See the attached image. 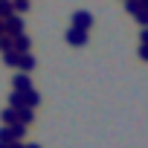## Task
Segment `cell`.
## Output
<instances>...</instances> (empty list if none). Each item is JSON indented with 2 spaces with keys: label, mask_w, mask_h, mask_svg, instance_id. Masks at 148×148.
<instances>
[{
  "label": "cell",
  "mask_w": 148,
  "mask_h": 148,
  "mask_svg": "<svg viewBox=\"0 0 148 148\" xmlns=\"http://www.w3.org/2000/svg\"><path fill=\"white\" fill-rule=\"evenodd\" d=\"M21 70H26V73H29V70H35V58H32L29 52H26V55H21Z\"/></svg>",
  "instance_id": "10"
},
{
  "label": "cell",
  "mask_w": 148,
  "mask_h": 148,
  "mask_svg": "<svg viewBox=\"0 0 148 148\" xmlns=\"http://www.w3.org/2000/svg\"><path fill=\"white\" fill-rule=\"evenodd\" d=\"M18 116H21V119H23V122H29V119H32V113H29V110H23V108H21V110H18Z\"/></svg>",
  "instance_id": "14"
},
{
  "label": "cell",
  "mask_w": 148,
  "mask_h": 148,
  "mask_svg": "<svg viewBox=\"0 0 148 148\" xmlns=\"http://www.w3.org/2000/svg\"><path fill=\"white\" fill-rule=\"evenodd\" d=\"M3 35H6V21L0 18V38H3Z\"/></svg>",
  "instance_id": "17"
},
{
  "label": "cell",
  "mask_w": 148,
  "mask_h": 148,
  "mask_svg": "<svg viewBox=\"0 0 148 148\" xmlns=\"http://www.w3.org/2000/svg\"><path fill=\"white\" fill-rule=\"evenodd\" d=\"M139 3H142V9H148V0H139Z\"/></svg>",
  "instance_id": "18"
},
{
  "label": "cell",
  "mask_w": 148,
  "mask_h": 148,
  "mask_svg": "<svg viewBox=\"0 0 148 148\" xmlns=\"http://www.w3.org/2000/svg\"><path fill=\"white\" fill-rule=\"evenodd\" d=\"M15 90H18V93H26V90H32V84H29V76H15Z\"/></svg>",
  "instance_id": "6"
},
{
  "label": "cell",
  "mask_w": 148,
  "mask_h": 148,
  "mask_svg": "<svg viewBox=\"0 0 148 148\" xmlns=\"http://www.w3.org/2000/svg\"><path fill=\"white\" fill-rule=\"evenodd\" d=\"M15 52H18V55H26V52H29V35H26V32L15 38Z\"/></svg>",
  "instance_id": "4"
},
{
  "label": "cell",
  "mask_w": 148,
  "mask_h": 148,
  "mask_svg": "<svg viewBox=\"0 0 148 148\" xmlns=\"http://www.w3.org/2000/svg\"><path fill=\"white\" fill-rule=\"evenodd\" d=\"M3 61L9 64V67H21V55L12 49V52H3Z\"/></svg>",
  "instance_id": "8"
},
{
  "label": "cell",
  "mask_w": 148,
  "mask_h": 148,
  "mask_svg": "<svg viewBox=\"0 0 148 148\" xmlns=\"http://www.w3.org/2000/svg\"><path fill=\"white\" fill-rule=\"evenodd\" d=\"M6 35H12V38L23 35V18H18V15L6 18Z\"/></svg>",
  "instance_id": "2"
},
{
  "label": "cell",
  "mask_w": 148,
  "mask_h": 148,
  "mask_svg": "<svg viewBox=\"0 0 148 148\" xmlns=\"http://www.w3.org/2000/svg\"><path fill=\"white\" fill-rule=\"evenodd\" d=\"M90 23H93L90 12H73V26L76 29H90Z\"/></svg>",
  "instance_id": "3"
},
{
  "label": "cell",
  "mask_w": 148,
  "mask_h": 148,
  "mask_svg": "<svg viewBox=\"0 0 148 148\" xmlns=\"http://www.w3.org/2000/svg\"><path fill=\"white\" fill-rule=\"evenodd\" d=\"M139 58H145V61H148V44H142V47H139Z\"/></svg>",
  "instance_id": "15"
},
{
  "label": "cell",
  "mask_w": 148,
  "mask_h": 148,
  "mask_svg": "<svg viewBox=\"0 0 148 148\" xmlns=\"http://www.w3.org/2000/svg\"><path fill=\"white\" fill-rule=\"evenodd\" d=\"M15 15V3H12V0H0V18H12Z\"/></svg>",
  "instance_id": "5"
},
{
  "label": "cell",
  "mask_w": 148,
  "mask_h": 148,
  "mask_svg": "<svg viewBox=\"0 0 148 148\" xmlns=\"http://www.w3.org/2000/svg\"><path fill=\"white\" fill-rule=\"evenodd\" d=\"M12 3H15V15H21V12L29 9V0H12Z\"/></svg>",
  "instance_id": "11"
},
{
  "label": "cell",
  "mask_w": 148,
  "mask_h": 148,
  "mask_svg": "<svg viewBox=\"0 0 148 148\" xmlns=\"http://www.w3.org/2000/svg\"><path fill=\"white\" fill-rule=\"evenodd\" d=\"M67 41L73 47H84L87 44V29H76V26H70L67 29Z\"/></svg>",
  "instance_id": "1"
},
{
  "label": "cell",
  "mask_w": 148,
  "mask_h": 148,
  "mask_svg": "<svg viewBox=\"0 0 148 148\" xmlns=\"http://www.w3.org/2000/svg\"><path fill=\"white\" fill-rule=\"evenodd\" d=\"M125 9H128V15L136 18V15L142 12V3H139V0H125Z\"/></svg>",
  "instance_id": "7"
},
{
  "label": "cell",
  "mask_w": 148,
  "mask_h": 148,
  "mask_svg": "<svg viewBox=\"0 0 148 148\" xmlns=\"http://www.w3.org/2000/svg\"><path fill=\"white\" fill-rule=\"evenodd\" d=\"M23 96H26V105H38V93L35 90H26Z\"/></svg>",
  "instance_id": "12"
},
{
  "label": "cell",
  "mask_w": 148,
  "mask_h": 148,
  "mask_svg": "<svg viewBox=\"0 0 148 148\" xmlns=\"http://www.w3.org/2000/svg\"><path fill=\"white\" fill-rule=\"evenodd\" d=\"M0 49H3V52H12V49H15V38H12V35H3V38H0Z\"/></svg>",
  "instance_id": "9"
},
{
  "label": "cell",
  "mask_w": 148,
  "mask_h": 148,
  "mask_svg": "<svg viewBox=\"0 0 148 148\" xmlns=\"http://www.w3.org/2000/svg\"><path fill=\"white\" fill-rule=\"evenodd\" d=\"M136 21H139V23H142V29H145V26H148V9H142V12L136 15Z\"/></svg>",
  "instance_id": "13"
},
{
  "label": "cell",
  "mask_w": 148,
  "mask_h": 148,
  "mask_svg": "<svg viewBox=\"0 0 148 148\" xmlns=\"http://www.w3.org/2000/svg\"><path fill=\"white\" fill-rule=\"evenodd\" d=\"M139 41H142V44H148V26L142 29V35H139Z\"/></svg>",
  "instance_id": "16"
}]
</instances>
